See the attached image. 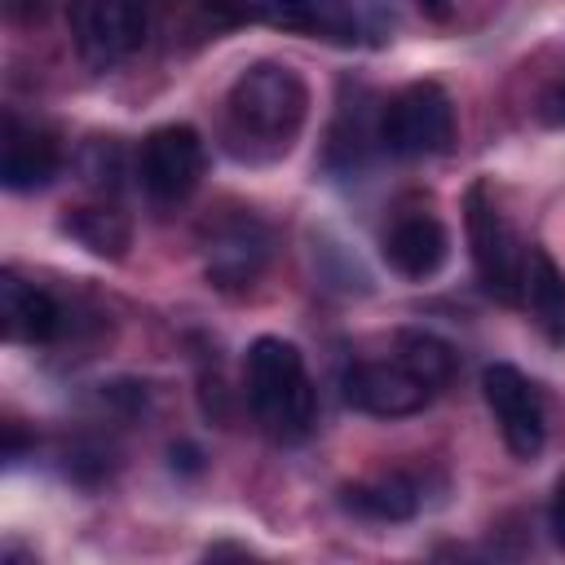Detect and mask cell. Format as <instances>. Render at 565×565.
Masks as SVG:
<instances>
[{"label": "cell", "mask_w": 565, "mask_h": 565, "mask_svg": "<svg viewBox=\"0 0 565 565\" xmlns=\"http://www.w3.org/2000/svg\"><path fill=\"white\" fill-rule=\"evenodd\" d=\"M309 115V88L287 62L247 66L225 93L221 141L238 163H274L282 159Z\"/></svg>", "instance_id": "cell-1"}, {"label": "cell", "mask_w": 565, "mask_h": 565, "mask_svg": "<svg viewBox=\"0 0 565 565\" xmlns=\"http://www.w3.org/2000/svg\"><path fill=\"white\" fill-rule=\"evenodd\" d=\"M243 384H247V406L269 441L296 446L313 433L318 393H313L305 358L291 340H282V335L252 340L247 362H243Z\"/></svg>", "instance_id": "cell-2"}, {"label": "cell", "mask_w": 565, "mask_h": 565, "mask_svg": "<svg viewBox=\"0 0 565 565\" xmlns=\"http://www.w3.org/2000/svg\"><path fill=\"white\" fill-rule=\"evenodd\" d=\"M463 230H468L477 282H481L494 300L521 305V300H525L530 247L521 243V234L512 230V221H508L503 207L494 203L490 181H472V185H468V194H463Z\"/></svg>", "instance_id": "cell-3"}, {"label": "cell", "mask_w": 565, "mask_h": 565, "mask_svg": "<svg viewBox=\"0 0 565 565\" xmlns=\"http://www.w3.org/2000/svg\"><path fill=\"white\" fill-rule=\"evenodd\" d=\"M455 141V102L441 84L415 79L380 106V146L397 159L446 154Z\"/></svg>", "instance_id": "cell-4"}, {"label": "cell", "mask_w": 565, "mask_h": 565, "mask_svg": "<svg viewBox=\"0 0 565 565\" xmlns=\"http://www.w3.org/2000/svg\"><path fill=\"white\" fill-rule=\"evenodd\" d=\"M71 44L93 71H110L141 53L154 26V0H71Z\"/></svg>", "instance_id": "cell-5"}, {"label": "cell", "mask_w": 565, "mask_h": 565, "mask_svg": "<svg viewBox=\"0 0 565 565\" xmlns=\"http://www.w3.org/2000/svg\"><path fill=\"white\" fill-rule=\"evenodd\" d=\"M207 168V146L190 124H163L141 141L137 154V177L141 190L154 203H181L199 190Z\"/></svg>", "instance_id": "cell-6"}, {"label": "cell", "mask_w": 565, "mask_h": 565, "mask_svg": "<svg viewBox=\"0 0 565 565\" xmlns=\"http://www.w3.org/2000/svg\"><path fill=\"white\" fill-rule=\"evenodd\" d=\"M481 393H486V406L494 411L503 446L516 459H534L547 441V406H543L539 384L530 375H521L516 366L494 362L481 371Z\"/></svg>", "instance_id": "cell-7"}, {"label": "cell", "mask_w": 565, "mask_h": 565, "mask_svg": "<svg viewBox=\"0 0 565 565\" xmlns=\"http://www.w3.org/2000/svg\"><path fill=\"white\" fill-rule=\"evenodd\" d=\"M269 260V230L252 212H230L203 238V269L216 291H247Z\"/></svg>", "instance_id": "cell-8"}, {"label": "cell", "mask_w": 565, "mask_h": 565, "mask_svg": "<svg viewBox=\"0 0 565 565\" xmlns=\"http://www.w3.org/2000/svg\"><path fill=\"white\" fill-rule=\"evenodd\" d=\"M428 397H433V388L419 384L397 358L393 362H353L344 371V402L362 415H380V419L415 415Z\"/></svg>", "instance_id": "cell-9"}, {"label": "cell", "mask_w": 565, "mask_h": 565, "mask_svg": "<svg viewBox=\"0 0 565 565\" xmlns=\"http://www.w3.org/2000/svg\"><path fill=\"white\" fill-rule=\"evenodd\" d=\"M62 168V146L49 128L22 124L18 115H4V150H0V181L13 194L44 190Z\"/></svg>", "instance_id": "cell-10"}, {"label": "cell", "mask_w": 565, "mask_h": 565, "mask_svg": "<svg viewBox=\"0 0 565 565\" xmlns=\"http://www.w3.org/2000/svg\"><path fill=\"white\" fill-rule=\"evenodd\" d=\"M0 327L13 344H49L66 327V309L35 282H26L18 269L0 274Z\"/></svg>", "instance_id": "cell-11"}, {"label": "cell", "mask_w": 565, "mask_h": 565, "mask_svg": "<svg viewBox=\"0 0 565 565\" xmlns=\"http://www.w3.org/2000/svg\"><path fill=\"white\" fill-rule=\"evenodd\" d=\"M450 256V234L437 216L428 212H411V216H397L384 234V260L402 274V278H433Z\"/></svg>", "instance_id": "cell-12"}, {"label": "cell", "mask_w": 565, "mask_h": 565, "mask_svg": "<svg viewBox=\"0 0 565 565\" xmlns=\"http://www.w3.org/2000/svg\"><path fill=\"white\" fill-rule=\"evenodd\" d=\"M340 508L366 521H411L419 512V486L406 472H380L340 486Z\"/></svg>", "instance_id": "cell-13"}, {"label": "cell", "mask_w": 565, "mask_h": 565, "mask_svg": "<svg viewBox=\"0 0 565 565\" xmlns=\"http://www.w3.org/2000/svg\"><path fill=\"white\" fill-rule=\"evenodd\" d=\"M62 234H71L79 247H88L102 260H124L132 247V221L110 203H84L62 216Z\"/></svg>", "instance_id": "cell-14"}, {"label": "cell", "mask_w": 565, "mask_h": 565, "mask_svg": "<svg viewBox=\"0 0 565 565\" xmlns=\"http://www.w3.org/2000/svg\"><path fill=\"white\" fill-rule=\"evenodd\" d=\"M525 305L534 309L539 331H543L556 349H565V269H561L543 247H530Z\"/></svg>", "instance_id": "cell-15"}, {"label": "cell", "mask_w": 565, "mask_h": 565, "mask_svg": "<svg viewBox=\"0 0 565 565\" xmlns=\"http://www.w3.org/2000/svg\"><path fill=\"white\" fill-rule=\"evenodd\" d=\"M393 349H397V362H402L419 384H428L433 393L455 380V349H450L441 335H433V331H424V327H406V331H397Z\"/></svg>", "instance_id": "cell-16"}, {"label": "cell", "mask_w": 565, "mask_h": 565, "mask_svg": "<svg viewBox=\"0 0 565 565\" xmlns=\"http://www.w3.org/2000/svg\"><path fill=\"white\" fill-rule=\"evenodd\" d=\"M75 168L84 177V185L102 190V194H115L124 185V172H128V159H124V141L119 137H88L75 154Z\"/></svg>", "instance_id": "cell-17"}, {"label": "cell", "mask_w": 565, "mask_h": 565, "mask_svg": "<svg viewBox=\"0 0 565 565\" xmlns=\"http://www.w3.org/2000/svg\"><path fill=\"white\" fill-rule=\"evenodd\" d=\"M110 468H115V459H110V450L106 446H71L66 450V472L75 477V481H84V486H97L102 477H110Z\"/></svg>", "instance_id": "cell-18"}, {"label": "cell", "mask_w": 565, "mask_h": 565, "mask_svg": "<svg viewBox=\"0 0 565 565\" xmlns=\"http://www.w3.org/2000/svg\"><path fill=\"white\" fill-rule=\"evenodd\" d=\"M102 406L106 411H115V415H141L146 411V397H150V388L146 384H137V380H115V384H102Z\"/></svg>", "instance_id": "cell-19"}, {"label": "cell", "mask_w": 565, "mask_h": 565, "mask_svg": "<svg viewBox=\"0 0 565 565\" xmlns=\"http://www.w3.org/2000/svg\"><path fill=\"white\" fill-rule=\"evenodd\" d=\"M539 119L547 128H565V79H556L543 97H539Z\"/></svg>", "instance_id": "cell-20"}, {"label": "cell", "mask_w": 565, "mask_h": 565, "mask_svg": "<svg viewBox=\"0 0 565 565\" xmlns=\"http://www.w3.org/2000/svg\"><path fill=\"white\" fill-rule=\"evenodd\" d=\"M53 9V0H4V13L13 18V22H35V18H44Z\"/></svg>", "instance_id": "cell-21"}, {"label": "cell", "mask_w": 565, "mask_h": 565, "mask_svg": "<svg viewBox=\"0 0 565 565\" xmlns=\"http://www.w3.org/2000/svg\"><path fill=\"white\" fill-rule=\"evenodd\" d=\"M547 525H552V539L565 547V477L556 481V494H552V508H547Z\"/></svg>", "instance_id": "cell-22"}, {"label": "cell", "mask_w": 565, "mask_h": 565, "mask_svg": "<svg viewBox=\"0 0 565 565\" xmlns=\"http://www.w3.org/2000/svg\"><path fill=\"white\" fill-rule=\"evenodd\" d=\"M172 468H181V472H199V468H203V455H199L190 441H181V446H172Z\"/></svg>", "instance_id": "cell-23"}, {"label": "cell", "mask_w": 565, "mask_h": 565, "mask_svg": "<svg viewBox=\"0 0 565 565\" xmlns=\"http://www.w3.org/2000/svg\"><path fill=\"white\" fill-rule=\"evenodd\" d=\"M207 556H247V547H238V543H216V547H207Z\"/></svg>", "instance_id": "cell-24"}, {"label": "cell", "mask_w": 565, "mask_h": 565, "mask_svg": "<svg viewBox=\"0 0 565 565\" xmlns=\"http://www.w3.org/2000/svg\"><path fill=\"white\" fill-rule=\"evenodd\" d=\"M419 4H437V0H419Z\"/></svg>", "instance_id": "cell-25"}]
</instances>
